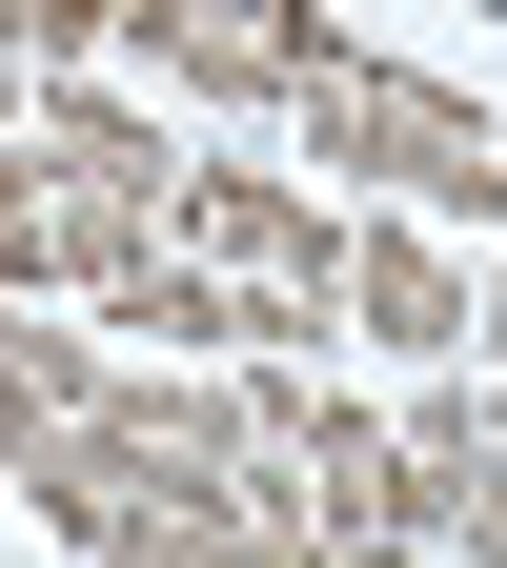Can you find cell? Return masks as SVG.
Returning <instances> with one entry per match:
<instances>
[{"label":"cell","mask_w":507,"mask_h":568,"mask_svg":"<svg viewBox=\"0 0 507 568\" xmlns=\"http://www.w3.org/2000/svg\"><path fill=\"white\" fill-rule=\"evenodd\" d=\"M284 122H305V163H345L366 203H406V224H487V244H507V122H487V102H447V82H406V61L345 41Z\"/></svg>","instance_id":"obj_1"},{"label":"cell","mask_w":507,"mask_h":568,"mask_svg":"<svg viewBox=\"0 0 507 568\" xmlns=\"http://www.w3.org/2000/svg\"><path fill=\"white\" fill-rule=\"evenodd\" d=\"M163 244H203V264H224L284 345H325V325H345V203H305L284 163H183Z\"/></svg>","instance_id":"obj_2"},{"label":"cell","mask_w":507,"mask_h":568,"mask_svg":"<svg viewBox=\"0 0 507 568\" xmlns=\"http://www.w3.org/2000/svg\"><path fill=\"white\" fill-rule=\"evenodd\" d=\"M122 41L163 61L183 102H264V122L345 61V21H325V0H122Z\"/></svg>","instance_id":"obj_3"},{"label":"cell","mask_w":507,"mask_h":568,"mask_svg":"<svg viewBox=\"0 0 507 568\" xmlns=\"http://www.w3.org/2000/svg\"><path fill=\"white\" fill-rule=\"evenodd\" d=\"M345 325H366V345H406V366H467V264H447V224L345 203Z\"/></svg>","instance_id":"obj_4"},{"label":"cell","mask_w":507,"mask_h":568,"mask_svg":"<svg viewBox=\"0 0 507 568\" xmlns=\"http://www.w3.org/2000/svg\"><path fill=\"white\" fill-rule=\"evenodd\" d=\"M21 142H41L82 203H183V142H163V102H122L102 61H61V82L21 102Z\"/></svg>","instance_id":"obj_5"},{"label":"cell","mask_w":507,"mask_h":568,"mask_svg":"<svg viewBox=\"0 0 507 568\" xmlns=\"http://www.w3.org/2000/svg\"><path fill=\"white\" fill-rule=\"evenodd\" d=\"M0 284H61V163L0 142Z\"/></svg>","instance_id":"obj_6"},{"label":"cell","mask_w":507,"mask_h":568,"mask_svg":"<svg viewBox=\"0 0 507 568\" xmlns=\"http://www.w3.org/2000/svg\"><path fill=\"white\" fill-rule=\"evenodd\" d=\"M102 41H122V0H0V61H41V82L102 61Z\"/></svg>","instance_id":"obj_7"},{"label":"cell","mask_w":507,"mask_h":568,"mask_svg":"<svg viewBox=\"0 0 507 568\" xmlns=\"http://www.w3.org/2000/svg\"><path fill=\"white\" fill-rule=\"evenodd\" d=\"M447 548H467V568H507V447H487V467L447 487Z\"/></svg>","instance_id":"obj_8"},{"label":"cell","mask_w":507,"mask_h":568,"mask_svg":"<svg viewBox=\"0 0 507 568\" xmlns=\"http://www.w3.org/2000/svg\"><path fill=\"white\" fill-rule=\"evenodd\" d=\"M467 345H487V386H507V244H487V284H467Z\"/></svg>","instance_id":"obj_9"},{"label":"cell","mask_w":507,"mask_h":568,"mask_svg":"<svg viewBox=\"0 0 507 568\" xmlns=\"http://www.w3.org/2000/svg\"><path fill=\"white\" fill-rule=\"evenodd\" d=\"M21 102H41V61H0V142H21Z\"/></svg>","instance_id":"obj_10"},{"label":"cell","mask_w":507,"mask_h":568,"mask_svg":"<svg viewBox=\"0 0 507 568\" xmlns=\"http://www.w3.org/2000/svg\"><path fill=\"white\" fill-rule=\"evenodd\" d=\"M325 568H406V548H325Z\"/></svg>","instance_id":"obj_11"}]
</instances>
